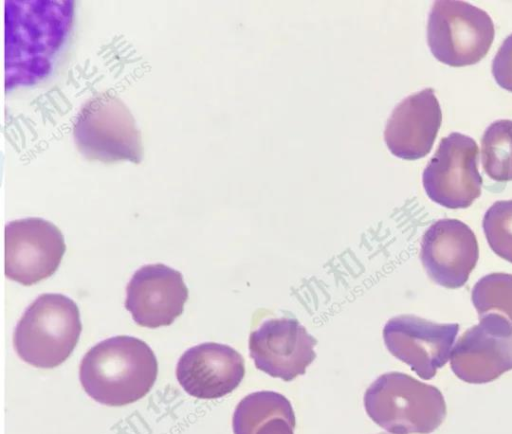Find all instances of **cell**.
<instances>
[{
  "instance_id": "obj_1",
  "label": "cell",
  "mask_w": 512,
  "mask_h": 434,
  "mask_svg": "<svg viewBox=\"0 0 512 434\" xmlns=\"http://www.w3.org/2000/svg\"><path fill=\"white\" fill-rule=\"evenodd\" d=\"M70 0L5 1V91L36 85L53 71L74 22Z\"/></svg>"
},
{
  "instance_id": "obj_2",
  "label": "cell",
  "mask_w": 512,
  "mask_h": 434,
  "mask_svg": "<svg viewBox=\"0 0 512 434\" xmlns=\"http://www.w3.org/2000/svg\"><path fill=\"white\" fill-rule=\"evenodd\" d=\"M157 359L142 340L126 335L105 339L83 357L79 377L85 392L107 406H123L143 398L153 387Z\"/></svg>"
},
{
  "instance_id": "obj_3",
  "label": "cell",
  "mask_w": 512,
  "mask_h": 434,
  "mask_svg": "<svg viewBox=\"0 0 512 434\" xmlns=\"http://www.w3.org/2000/svg\"><path fill=\"white\" fill-rule=\"evenodd\" d=\"M364 406L369 417L391 434H429L447 413L438 388L400 372L379 376L366 390Z\"/></svg>"
},
{
  "instance_id": "obj_4",
  "label": "cell",
  "mask_w": 512,
  "mask_h": 434,
  "mask_svg": "<svg viewBox=\"0 0 512 434\" xmlns=\"http://www.w3.org/2000/svg\"><path fill=\"white\" fill-rule=\"evenodd\" d=\"M82 325L76 303L62 294H42L29 305L13 335L18 356L37 368L62 364L78 343Z\"/></svg>"
},
{
  "instance_id": "obj_5",
  "label": "cell",
  "mask_w": 512,
  "mask_h": 434,
  "mask_svg": "<svg viewBox=\"0 0 512 434\" xmlns=\"http://www.w3.org/2000/svg\"><path fill=\"white\" fill-rule=\"evenodd\" d=\"M77 150L89 161L141 162L142 138L136 121L124 102L110 92L89 99L73 124Z\"/></svg>"
},
{
  "instance_id": "obj_6",
  "label": "cell",
  "mask_w": 512,
  "mask_h": 434,
  "mask_svg": "<svg viewBox=\"0 0 512 434\" xmlns=\"http://www.w3.org/2000/svg\"><path fill=\"white\" fill-rule=\"evenodd\" d=\"M494 24L482 9L463 1H436L427 25V41L434 57L451 67L479 62L494 39Z\"/></svg>"
},
{
  "instance_id": "obj_7",
  "label": "cell",
  "mask_w": 512,
  "mask_h": 434,
  "mask_svg": "<svg viewBox=\"0 0 512 434\" xmlns=\"http://www.w3.org/2000/svg\"><path fill=\"white\" fill-rule=\"evenodd\" d=\"M478 145L471 137L454 132L443 137L423 171L428 197L450 209L469 207L481 194Z\"/></svg>"
},
{
  "instance_id": "obj_8",
  "label": "cell",
  "mask_w": 512,
  "mask_h": 434,
  "mask_svg": "<svg viewBox=\"0 0 512 434\" xmlns=\"http://www.w3.org/2000/svg\"><path fill=\"white\" fill-rule=\"evenodd\" d=\"M65 249L53 223L41 218L11 221L5 226V275L25 286L36 284L55 273Z\"/></svg>"
},
{
  "instance_id": "obj_9",
  "label": "cell",
  "mask_w": 512,
  "mask_h": 434,
  "mask_svg": "<svg viewBox=\"0 0 512 434\" xmlns=\"http://www.w3.org/2000/svg\"><path fill=\"white\" fill-rule=\"evenodd\" d=\"M479 320L461 335L450 355L453 373L473 384L491 382L512 370V325L494 313Z\"/></svg>"
},
{
  "instance_id": "obj_10",
  "label": "cell",
  "mask_w": 512,
  "mask_h": 434,
  "mask_svg": "<svg viewBox=\"0 0 512 434\" xmlns=\"http://www.w3.org/2000/svg\"><path fill=\"white\" fill-rule=\"evenodd\" d=\"M459 330L457 323L437 324L413 315L387 321L383 339L389 352L422 379L430 380L450 358Z\"/></svg>"
},
{
  "instance_id": "obj_11",
  "label": "cell",
  "mask_w": 512,
  "mask_h": 434,
  "mask_svg": "<svg viewBox=\"0 0 512 434\" xmlns=\"http://www.w3.org/2000/svg\"><path fill=\"white\" fill-rule=\"evenodd\" d=\"M316 339L294 318H273L251 332L249 352L257 369L291 381L303 375L316 357Z\"/></svg>"
},
{
  "instance_id": "obj_12",
  "label": "cell",
  "mask_w": 512,
  "mask_h": 434,
  "mask_svg": "<svg viewBox=\"0 0 512 434\" xmlns=\"http://www.w3.org/2000/svg\"><path fill=\"white\" fill-rule=\"evenodd\" d=\"M479 248L471 228L457 219H440L423 234L420 259L438 285L463 286L477 264Z\"/></svg>"
},
{
  "instance_id": "obj_13",
  "label": "cell",
  "mask_w": 512,
  "mask_h": 434,
  "mask_svg": "<svg viewBox=\"0 0 512 434\" xmlns=\"http://www.w3.org/2000/svg\"><path fill=\"white\" fill-rule=\"evenodd\" d=\"M188 298L182 274L164 264L142 266L126 287L125 308L142 327L168 326L179 317Z\"/></svg>"
},
{
  "instance_id": "obj_14",
  "label": "cell",
  "mask_w": 512,
  "mask_h": 434,
  "mask_svg": "<svg viewBox=\"0 0 512 434\" xmlns=\"http://www.w3.org/2000/svg\"><path fill=\"white\" fill-rule=\"evenodd\" d=\"M245 375L244 359L232 347L206 342L180 357L176 377L182 388L200 399H216L234 391Z\"/></svg>"
},
{
  "instance_id": "obj_15",
  "label": "cell",
  "mask_w": 512,
  "mask_h": 434,
  "mask_svg": "<svg viewBox=\"0 0 512 434\" xmlns=\"http://www.w3.org/2000/svg\"><path fill=\"white\" fill-rule=\"evenodd\" d=\"M442 122V112L432 88L401 101L390 115L384 140L390 152L405 160L426 156Z\"/></svg>"
},
{
  "instance_id": "obj_16",
  "label": "cell",
  "mask_w": 512,
  "mask_h": 434,
  "mask_svg": "<svg viewBox=\"0 0 512 434\" xmlns=\"http://www.w3.org/2000/svg\"><path fill=\"white\" fill-rule=\"evenodd\" d=\"M232 425L234 434H294L295 415L284 395L258 391L238 403Z\"/></svg>"
},
{
  "instance_id": "obj_17",
  "label": "cell",
  "mask_w": 512,
  "mask_h": 434,
  "mask_svg": "<svg viewBox=\"0 0 512 434\" xmlns=\"http://www.w3.org/2000/svg\"><path fill=\"white\" fill-rule=\"evenodd\" d=\"M481 162L485 173L493 180H512V120L493 122L481 140Z\"/></svg>"
},
{
  "instance_id": "obj_18",
  "label": "cell",
  "mask_w": 512,
  "mask_h": 434,
  "mask_svg": "<svg viewBox=\"0 0 512 434\" xmlns=\"http://www.w3.org/2000/svg\"><path fill=\"white\" fill-rule=\"evenodd\" d=\"M472 302L479 317L494 313L512 325V274L491 273L474 285Z\"/></svg>"
},
{
  "instance_id": "obj_19",
  "label": "cell",
  "mask_w": 512,
  "mask_h": 434,
  "mask_svg": "<svg viewBox=\"0 0 512 434\" xmlns=\"http://www.w3.org/2000/svg\"><path fill=\"white\" fill-rule=\"evenodd\" d=\"M482 225L490 248L512 263V200L492 204L483 217Z\"/></svg>"
},
{
  "instance_id": "obj_20",
  "label": "cell",
  "mask_w": 512,
  "mask_h": 434,
  "mask_svg": "<svg viewBox=\"0 0 512 434\" xmlns=\"http://www.w3.org/2000/svg\"><path fill=\"white\" fill-rule=\"evenodd\" d=\"M492 74L500 87L512 92V34L499 47L492 62Z\"/></svg>"
},
{
  "instance_id": "obj_21",
  "label": "cell",
  "mask_w": 512,
  "mask_h": 434,
  "mask_svg": "<svg viewBox=\"0 0 512 434\" xmlns=\"http://www.w3.org/2000/svg\"><path fill=\"white\" fill-rule=\"evenodd\" d=\"M379 434H387V433H379Z\"/></svg>"
}]
</instances>
